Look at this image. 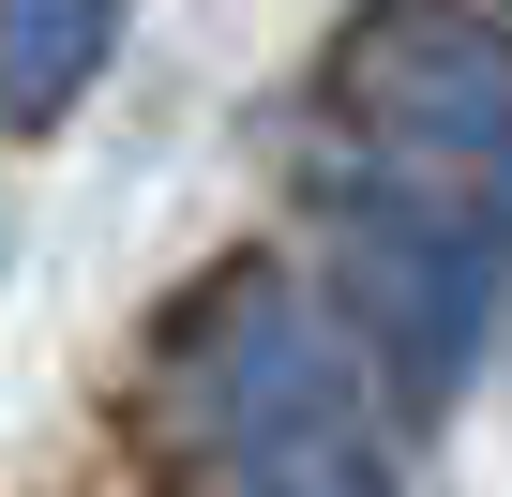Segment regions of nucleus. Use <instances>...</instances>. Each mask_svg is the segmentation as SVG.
Here are the masks:
<instances>
[{"instance_id": "f257e3e1", "label": "nucleus", "mask_w": 512, "mask_h": 497, "mask_svg": "<svg viewBox=\"0 0 512 497\" xmlns=\"http://www.w3.org/2000/svg\"><path fill=\"white\" fill-rule=\"evenodd\" d=\"M332 287L347 317L377 332L392 392H452L512 302V196L497 181H452V166H347L332 181Z\"/></svg>"}, {"instance_id": "f03ea898", "label": "nucleus", "mask_w": 512, "mask_h": 497, "mask_svg": "<svg viewBox=\"0 0 512 497\" xmlns=\"http://www.w3.org/2000/svg\"><path fill=\"white\" fill-rule=\"evenodd\" d=\"M196 362H211V422H226L241 497H392L377 422H362V362L332 347L317 302L226 287V317H211Z\"/></svg>"}, {"instance_id": "7ed1b4c3", "label": "nucleus", "mask_w": 512, "mask_h": 497, "mask_svg": "<svg viewBox=\"0 0 512 497\" xmlns=\"http://www.w3.org/2000/svg\"><path fill=\"white\" fill-rule=\"evenodd\" d=\"M347 106H362L377 151L512 196V46H497V31H467V16H392V31H362Z\"/></svg>"}, {"instance_id": "20e7f679", "label": "nucleus", "mask_w": 512, "mask_h": 497, "mask_svg": "<svg viewBox=\"0 0 512 497\" xmlns=\"http://www.w3.org/2000/svg\"><path fill=\"white\" fill-rule=\"evenodd\" d=\"M121 46V0H0V121H61Z\"/></svg>"}]
</instances>
